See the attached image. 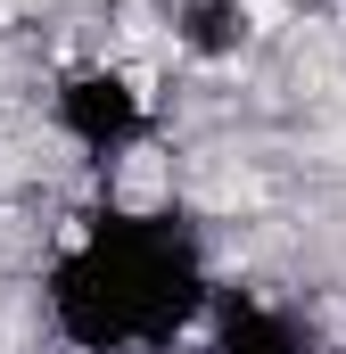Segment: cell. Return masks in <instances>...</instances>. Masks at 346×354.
Wrapping results in <instances>:
<instances>
[{
    "label": "cell",
    "instance_id": "obj_2",
    "mask_svg": "<svg viewBox=\"0 0 346 354\" xmlns=\"http://www.w3.org/2000/svg\"><path fill=\"white\" fill-rule=\"evenodd\" d=\"M42 115H50V132L83 157L91 174H116L124 157H140L157 140V99H149V83L132 66H116V58L58 66L50 91H42Z\"/></svg>",
    "mask_w": 346,
    "mask_h": 354
},
{
    "label": "cell",
    "instance_id": "obj_4",
    "mask_svg": "<svg viewBox=\"0 0 346 354\" xmlns=\"http://www.w3.org/2000/svg\"><path fill=\"white\" fill-rule=\"evenodd\" d=\"M165 33L190 66H231L256 50V8L248 0H165Z\"/></svg>",
    "mask_w": 346,
    "mask_h": 354
},
{
    "label": "cell",
    "instance_id": "obj_3",
    "mask_svg": "<svg viewBox=\"0 0 346 354\" xmlns=\"http://www.w3.org/2000/svg\"><path fill=\"white\" fill-rule=\"evenodd\" d=\"M190 338L198 354H322V330L305 322V305H289L264 280H215Z\"/></svg>",
    "mask_w": 346,
    "mask_h": 354
},
{
    "label": "cell",
    "instance_id": "obj_1",
    "mask_svg": "<svg viewBox=\"0 0 346 354\" xmlns=\"http://www.w3.org/2000/svg\"><path fill=\"white\" fill-rule=\"evenodd\" d=\"M215 297L206 239L181 206L99 189L42 264V322L58 354H173Z\"/></svg>",
    "mask_w": 346,
    "mask_h": 354
}]
</instances>
